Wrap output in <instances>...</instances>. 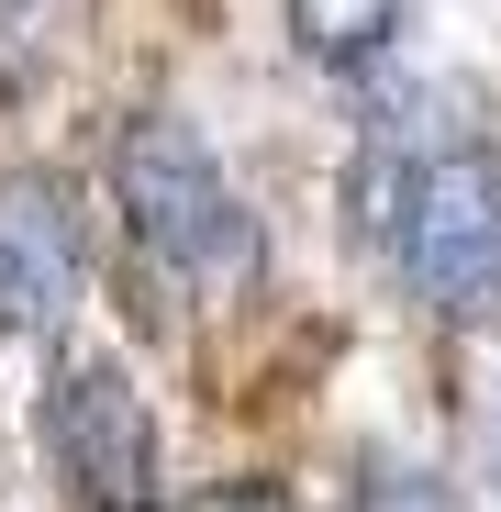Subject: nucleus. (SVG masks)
<instances>
[{"label": "nucleus", "mask_w": 501, "mask_h": 512, "mask_svg": "<svg viewBox=\"0 0 501 512\" xmlns=\"http://www.w3.org/2000/svg\"><path fill=\"white\" fill-rule=\"evenodd\" d=\"M112 201H123V234L134 256L167 279V290H245L257 279V212L234 201L223 156L179 123V112H134L123 145H112Z\"/></svg>", "instance_id": "1"}, {"label": "nucleus", "mask_w": 501, "mask_h": 512, "mask_svg": "<svg viewBox=\"0 0 501 512\" xmlns=\"http://www.w3.org/2000/svg\"><path fill=\"white\" fill-rule=\"evenodd\" d=\"M379 245L401 256V279H412L424 312L490 323L501 312V145H479V134L412 145V179H401Z\"/></svg>", "instance_id": "2"}, {"label": "nucleus", "mask_w": 501, "mask_h": 512, "mask_svg": "<svg viewBox=\"0 0 501 512\" xmlns=\"http://www.w3.org/2000/svg\"><path fill=\"white\" fill-rule=\"evenodd\" d=\"M45 457L78 512H167V457H156V412L112 357H67L45 390Z\"/></svg>", "instance_id": "3"}, {"label": "nucleus", "mask_w": 501, "mask_h": 512, "mask_svg": "<svg viewBox=\"0 0 501 512\" xmlns=\"http://www.w3.org/2000/svg\"><path fill=\"white\" fill-rule=\"evenodd\" d=\"M90 268V212L56 167H12L0 179V346L12 334H56Z\"/></svg>", "instance_id": "4"}, {"label": "nucleus", "mask_w": 501, "mask_h": 512, "mask_svg": "<svg viewBox=\"0 0 501 512\" xmlns=\"http://www.w3.org/2000/svg\"><path fill=\"white\" fill-rule=\"evenodd\" d=\"M390 23H401V0H290V45L312 67H368L390 56Z\"/></svg>", "instance_id": "5"}, {"label": "nucleus", "mask_w": 501, "mask_h": 512, "mask_svg": "<svg viewBox=\"0 0 501 512\" xmlns=\"http://www.w3.org/2000/svg\"><path fill=\"white\" fill-rule=\"evenodd\" d=\"M346 512H468L446 479H424V468H368L357 490H346Z\"/></svg>", "instance_id": "6"}, {"label": "nucleus", "mask_w": 501, "mask_h": 512, "mask_svg": "<svg viewBox=\"0 0 501 512\" xmlns=\"http://www.w3.org/2000/svg\"><path fill=\"white\" fill-rule=\"evenodd\" d=\"M190 512H290V490H279V479H223V490H201Z\"/></svg>", "instance_id": "7"}]
</instances>
